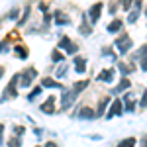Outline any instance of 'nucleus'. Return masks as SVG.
I'll list each match as a JSON object with an SVG mask.
<instances>
[{"label": "nucleus", "instance_id": "obj_20", "mask_svg": "<svg viewBox=\"0 0 147 147\" xmlns=\"http://www.w3.org/2000/svg\"><path fill=\"white\" fill-rule=\"evenodd\" d=\"M118 147H136V139H134V137H127V139H124Z\"/></svg>", "mask_w": 147, "mask_h": 147}, {"label": "nucleus", "instance_id": "obj_8", "mask_svg": "<svg viewBox=\"0 0 147 147\" xmlns=\"http://www.w3.org/2000/svg\"><path fill=\"white\" fill-rule=\"evenodd\" d=\"M41 112H45V114H53L55 112V98H53V96H49V98L41 104Z\"/></svg>", "mask_w": 147, "mask_h": 147}, {"label": "nucleus", "instance_id": "obj_31", "mask_svg": "<svg viewBox=\"0 0 147 147\" xmlns=\"http://www.w3.org/2000/svg\"><path fill=\"white\" fill-rule=\"evenodd\" d=\"M141 147H147V137L143 139V143H141Z\"/></svg>", "mask_w": 147, "mask_h": 147}, {"label": "nucleus", "instance_id": "obj_25", "mask_svg": "<svg viewBox=\"0 0 147 147\" xmlns=\"http://www.w3.org/2000/svg\"><path fill=\"white\" fill-rule=\"evenodd\" d=\"M8 147H20V139H18V136L14 134V137L10 139V143H8Z\"/></svg>", "mask_w": 147, "mask_h": 147}, {"label": "nucleus", "instance_id": "obj_17", "mask_svg": "<svg viewBox=\"0 0 147 147\" xmlns=\"http://www.w3.org/2000/svg\"><path fill=\"white\" fill-rule=\"evenodd\" d=\"M139 57H141V69L147 71V45H143V49L139 51Z\"/></svg>", "mask_w": 147, "mask_h": 147}, {"label": "nucleus", "instance_id": "obj_22", "mask_svg": "<svg viewBox=\"0 0 147 147\" xmlns=\"http://www.w3.org/2000/svg\"><path fill=\"white\" fill-rule=\"evenodd\" d=\"M16 53L26 59V57H28V49H24V45H16Z\"/></svg>", "mask_w": 147, "mask_h": 147}, {"label": "nucleus", "instance_id": "obj_15", "mask_svg": "<svg viewBox=\"0 0 147 147\" xmlns=\"http://www.w3.org/2000/svg\"><path fill=\"white\" fill-rule=\"evenodd\" d=\"M41 84H43V86H49V88H63V84H61V82L51 80V79H43V80H41Z\"/></svg>", "mask_w": 147, "mask_h": 147}, {"label": "nucleus", "instance_id": "obj_7", "mask_svg": "<svg viewBox=\"0 0 147 147\" xmlns=\"http://www.w3.org/2000/svg\"><path fill=\"white\" fill-rule=\"evenodd\" d=\"M122 114H124V108H122V102H120L118 98H116V100H114L112 104H110V112L106 114V118H114V116H122Z\"/></svg>", "mask_w": 147, "mask_h": 147}, {"label": "nucleus", "instance_id": "obj_4", "mask_svg": "<svg viewBox=\"0 0 147 147\" xmlns=\"http://www.w3.org/2000/svg\"><path fill=\"white\" fill-rule=\"evenodd\" d=\"M102 2H96V4H92L90 10H88V20H90L92 24H96L98 20H100V14H102Z\"/></svg>", "mask_w": 147, "mask_h": 147}, {"label": "nucleus", "instance_id": "obj_5", "mask_svg": "<svg viewBox=\"0 0 147 147\" xmlns=\"http://www.w3.org/2000/svg\"><path fill=\"white\" fill-rule=\"evenodd\" d=\"M59 47H61L63 51H67L69 55H75V53L79 51V47L75 45V43H73L69 37H61V41H59Z\"/></svg>", "mask_w": 147, "mask_h": 147}, {"label": "nucleus", "instance_id": "obj_2", "mask_svg": "<svg viewBox=\"0 0 147 147\" xmlns=\"http://www.w3.org/2000/svg\"><path fill=\"white\" fill-rule=\"evenodd\" d=\"M37 77V73H35V69H26L22 75H18V80L22 82V86L26 88V86H30L32 82H34V79Z\"/></svg>", "mask_w": 147, "mask_h": 147}, {"label": "nucleus", "instance_id": "obj_11", "mask_svg": "<svg viewBox=\"0 0 147 147\" xmlns=\"http://www.w3.org/2000/svg\"><path fill=\"white\" fill-rule=\"evenodd\" d=\"M75 71H77L79 75H82V73L86 71V59H82V57H77V59H75Z\"/></svg>", "mask_w": 147, "mask_h": 147}, {"label": "nucleus", "instance_id": "obj_3", "mask_svg": "<svg viewBox=\"0 0 147 147\" xmlns=\"http://www.w3.org/2000/svg\"><path fill=\"white\" fill-rule=\"evenodd\" d=\"M16 84H18V75H16V77L10 80V84L4 88V96H2V100H4V102L8 100V98H14V96L18 94V88H16Z\"/></svg>", "mask_w": 147, "mask_h": 147}, {"label": "nucleus", "instance_id": "obj_28", "mask_svg": "<svg viewBox=\"0 0 147 147\" xmlns=\"http://www.w3.org/2000/svg\"><path fill=\"white\" fill-rule=\"evenodd\" d=\"M131 2H134V0H122V6H124V8H129Z\"/></svg>", "mask_w": 147, "mask_h": 147}, {"label": "nucleus", "instance_id": "obj_1", "mask_svg": "<svg viewBox=\"0 0 147 147\" xmlns=\"http://www.w3.org/2000/svg\"><path fill=\"white\" fill-rule=\"evenodd\" d=\"M114 47H116V49H118L122 55H124V53H127V51H129V47H131V37H129L127 34H122L118 39H116Z\"/></svg>", "mask_w": 147, "mask_h": 147}, {"label": "nucleus", "instance_id": "obj_12", "mask_svg": "<svg viewBox=\"0 0 147 147\" xmlns=\"http://www.w3.org/2000/svg\"><path fill=\"white\" fill-rule=\"evenodd\" d=\"M129 86H131V80H129V79H122V82H120V84H118V86L112 90V94H120L122 90L129 88Z\"/></svg>", "mask_w": 147, "mask_h": 147}, {"label": "nucleus", "instance_id": "obj_9", "mask_svg": "<svg viewBox=\"0 0 147 147\" xmlns=\"http://www.w3.org/2000/svg\"><path fill=\"white\" fill-rule=\"evenodd\" d=\"M139 8H141V0H136L134 2V10L129 12V16H127V22L134 24L137 20V16H139Z\"/></svg>", "mask_w": 147, "mask_h": 147}, {"label": "nucleus", "instance_id": "obj_24", "mask_svg": "<svg viewBox=\"0 0 147 147\" xmlns=\"http://www.w3.org/2000/svg\"><path fill=\"white\" fill-rule=\"evenodd\" d=\"M51 57H53V61H59V63L63 61V53H61V51H57V49L51 53Z\"/></svg>", "mask_w": 147, "mask_h": 147}, {"label": "nucleus", "instance_id": "obj_32", "mask_svg": "<svg viewBox=\"0 0 147 147\" xmlns=\"http://www.w3.org/2000/svg\"><path fill=\"white\" fill-rule=\"evenodd\" d=\"M2 75H4V67H0V79H2Z\"/></svg>", "mask_w": 147, "mask_h": 147}, {"label": "nucleus", "instance_id": "obj_16", "mask_svg": "<svg viewBox=\"0 0 147 147\" xmlns=\"http://www.w3.org/2000/svg\"><path fill=\"white\" fill-rule=\"evenodd\" d=\"M118 69L122 71V75H129V73L134 71V67H131V65H125L124 61H118Z\"/></svg>", "mask_w": 147, "mask_h": 147}, {"label": "nucleus", "instance_id": "obj_13", "mask_svg": "<svg viewBox=\"0 0 147 147\" xmlns=\"http://www.w3.org/2000/svg\"><path fill=\"white\" fill-rule=\"evenodd\" d=\"M120 30H122V22H120L118 18L108 24V32H110V34H116V32H120Z\"/></svg>", "mask_w": 147, "mask_h": 147}, {"label": "nucleus", "instance_id": "obj_26", "mask_svg": "<svg viewBox=\"0 0 147 147\" xmlns=\"http://www.w3.org/2000/svg\"><path fill=\"white\" fill-rule=\"evenodd\" d=\"M37 94H41V86H35L34 90H32V94H30L28 98H30V100H34V98H35V96H37Z\"/></svg>", "mask_w": 147, "mask_h": 147}, {"label": "nucleus", "instance_id": "obj_14", "mask_svg": "<svg viewBox=\"0 0 147 147\" xmlns=\"http://www.w3.org/2000/svg\"><path fill=\"white\" fill-rule=\"evenodd\" d=\"M94 116H96V114L92 112L90 108H86V106H82V108H80V112H79V118H86V120H92Z\"/></svg>", "mask_w": 147, "mask_h": 147}, {"label": "nucleus", "instance_id": "obj_21", "mask_svg": "<svg viewBox=\"0 0 147 147\" xmlns=\"http://www.w3.org/2000/svg\"><path fill=\"white\" fill-rule=\"evenodd\" d=\"M55 22L57 24H69V18H65V14H61V12H55Z\"/></svg>", "mask_w": 147, "mask_h": 147}, {"label": "nucleus", "instance_id": "obj_30", "mask_svg": "<svg viewBox=\"0 0 147 147\" xmlns=\"http://www.w3.org/2000/svg\"><path fill=\"white\" fill-rule=\"evenodd\" d=\"M45 147H57V145L53 143V141H49V143H45Z\"/></svg>", "mask_w": 147, "mask_h": 147}, {"label": "nucleus", "instance_id": "obj_18", "mask_svg": "<svg viewBox=\"0 0 147 147\" xmlns=\"http://www.w3.org/2000/svg\"><path fill=\"white\" fill-rule=\"evenodd\" d=\"M134 108H136V102L131 100V94H125V110L134 112Z\"/></svg>", "mask_w": 147, "mask_h": 147}, {"label": "nucleus", "instance_id": "obj_10", "mask_svg": "<svg viewBox=\"0 0 147 147\" xmlns=\"http://www.w3.org/2000/svg\"><path fill=\"white\" fill-rule=\"evenodd\" d=\"M114 79V69H104L98 73V80H104V82H110Z\"/></svg>", "mask_w": 147, "mask_h": 147}, {"label": "nucleus", "instance_id": "obj_29", "mask_svg": "<svg viewBox=\"0 0 147 147\" xmlns=\"http://www.w3.org/2000/svg\"><path fill=\"white\" fill-rule=\"evenodd\" d=\"M2 131H4V125L0 124V145H2Z\"/></svg>", "mask_w": 147, "mask_h": 147}, {"label": "nucleus", "instance_id": "obj_23", "mask_svg": "<svg viewBox=\"0 0 147 147\" xmlns=\"http://www.w3.org/2000/svg\"><path fill=\"white\" fill-rule=\"evenodd\" d=\"M106 106H108V98H104V100L100 102V106H98V116H102V114H104V108H106Z\"/></svg>", "mask_w": 147, "mask_h": 147}, {"label": "nucleus", "instance_id": "obj_19", "mask_svg": "<svg viewBox=\"0 0 147 147\" xmlns=\"http://www.w3.org/2000/svg\"><path fill=\"white\" fill-rule=\"evenodd\" d=\"M86 84H88L86 80H80V82H75V86H73V90H75L77 94H79L80 90H84V88H86Z\"/></svg>", "mask_w": 147, "mask_h": 147}, {"label": "nucleus", "instance_id": "obj_6", "mask_svg": "<svg viewBox=\"0 0 147 147\" xmlns=\"http://www.w3.org/2000/svg\"><path fill=\"white\" fill-rule=\"evenodd\" d=\"M77 96H79V94H77L75 90H69V92H65V94H63V102H61V108H63V110H67V108H71Z\"/></svg>", "mask_w": 147, "mask_h": 147}, {"label": "nucleus", "instance_id": "obj_27", "mask_svg": "<svg viewBox=\"0 0 147 147\" xmlns=\"http://www.w3.org/2000/svg\"><path fill=\"white\" fill-rule=\"evenodd\" d=\"M65 71H67V63L59 67V71H57V77H63V75H65Z\"/></svg>", "mask_w": 147, "mask_h": 147}]
</instances>
